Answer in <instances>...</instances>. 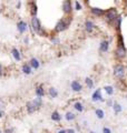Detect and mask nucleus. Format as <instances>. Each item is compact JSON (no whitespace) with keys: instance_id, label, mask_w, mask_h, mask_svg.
I'll return each instance as SVG.
<instances>
[{"instance_id":"1","label":"nucleus","mask_w":127,"mask_h":133,"mask_svg":"<svg viewBox=\"0 0 127 133\" xmlns=\"http://www.w3.org/2000/svg\"><path fill=\"white\" fill-rule=\"evenodd\" d=\"M127 55V51H126V48L124 45V40H123V37L122 35L118 36V44H117V48H116V51H115V56L117 59H124Z\"/></svg>"},{"instance_id":"2","label":"nucleus","mask_w":127,"mask_h":133,"mask_svg":"<svg viewBox=\"0 0 127 133\" xmlns=\"http://www.w3.org/2000/svg\"><path fill=\"white\" fill-rule=\"evenodd\" d=\"M105 19L106 21L108 23H115L117 18L119 16H118V11L116 8H111V9H108L107 11H105Z\"/></svg>"},{"instance_id":"3","label":"nucleus","mask_w":127,"mask_h":133,"mask_svg":"<svg viewBox=\"0 0 127 133\" xmlns=\"http://www.w3.org/2000/svg\"><path fill=\"white\" fill-rule=\"evenodd\" d=\"M31 27H32V30L37 32L38 35L40 36L45 35V31H42V28H41V23L37 17H32L31 18Z\"/></svg>"},{"instance_id":"4","label":"nucleus","mask_w":127,"mask_h":133,"mask_svg":"<svg viewBox=\"0 0 127 133\" xmlns=\"http://www.w3.org/2000/svg\"><path fill=\"white\" fill-rule=\"evenodd\" d=\"M70 21H71V19H67V20L66 19H60L57 22L56 27H55V31L56 32H61L63 30H66V29L68 28Z\"/></svg>"},{"instance_id":"5","label":"nucleus","mask_w":127,"mask_h":133,"mask_svg":"<svg viewBox=\"0 0 127 133\" xmlns=\"http://www.w3.org/2000/svg\"><path fill=\"white\" fill-rule=\"evenodd\" d=\"M125 73H126V70L123 64H116L114 66V76L117 79H123L125 77Z\"/></svg>"},{"instance_id":"6","label":"nucleus","mask_w":127,"mask_h":133,"mask_svg":"<svg viewBox=\"0 0 127 133\" xmlns=\"http://www.w3.org/2000/svg\"><path fill=\"white\" fill-rule=\"evenodd\" d=\"M91 100L93 102H97V101H104L103 95H101V89H97L91 95Z\"/></svg>"},{"instance_id":"7","label":"nucleus","mask_w":127,"mask_h":133,"mask_svg":"<svg viewBox=\"0 0 127 133\" xmlns=\"http://www.w3.org/2000/svg\"><path fill=\"white\" fill-rule=\"evenodd\" d=\"M70 87H71V89H73V91H75V92H80V91L83 90V85H82V83H80L79 81H77V80L71 81Z\"/></svg>"},{"instance_id":"8","label":"nucleus","mask_w":127,"mask_h":133,"mask_svg":"<svg viewBox=\"0 0 127 133\" xmlns=\"http://www.w3.org/2000/svg\"><path fill=\"white\" fill-rule=\"evenodd\" d=\"M62 10L65 14H70L71 10H73V5H71V1L69 0H66V1L62 2Z\"/></svg>"},{"instance_id":"9","label":"nucleus","mask_w":127,"mask_h":133,"mask_svg":"<svg viewBox=\"0 0 127 133\" xmlns=\"http://www.w3.org/2000/svg\"><path fill=\"white\" fill-rule=\"evenodd\" d=\"M109 49V41L108 40H103L99 45V51L100 52H107Z\"/></svg>"},{"instance_id":"10","label":"nucleus","mask_w":127,"mask_h":133,"mask_svg":"<svg viewBox=\"0 0 127 133\" xmlns=\"http://www.w3.org/2000/svg\"><path fill=\"white\" fill-rule=\"evenodd\" d=\"M27 22L25 21H19L18 23H17V29H18V31L20 33H24L25 31H27Z\"/></svg>"},{"instance_id":"11","label":"nucleus","mask_w":127,"mask_h":133,"mask_svg":"<svg viewBox=\"0 0 127 133\" xmlns=\"http://www.w3.org/2000/svg\"><path fill=\"white\" fill-rule=\"evenodd\" d=\"M90 11H91V14H93V15H95V16H97V17H101V16H104V15H105V11H104L103 9H100V8L93 7L91 9H90Z\"/></svg>"},{"instance_id":"12","label":"nucleus","mask_w":127,"mask_h":133,"mask_svg":"<svg viewBox=\"0 0 127 133\" xmlns=\"http://www.w3.org/2000/svg\"><path fill=\"white\" fill-rule=\"evenodd\" d=\"M94 27L95 24L93 21H90V20H86V22H85V29H86L87 32H93V30H94Z\"/></svg>"},{"instance_id":"13","label":"nucleus","mask_w":127,"mask_h":133,"mask_svg":"<svg viewBox=\"0 0 127 133\" xmlns=\"http://www.w3.org/2000/svg\"><path fill=\"white\" fill-rule=\"evenodd\" d=\"M26 108H27V111H28V113H33L36 110H37V108L35 107V104H33V102L32 101H29L27 102V104H26Z\"/></svg>"},{"instance_id":"14","label":"nucleus","mask_w":127,"mask_h":133,"mask_svg":"<svg viewBox=\"0 0 127 133\" xmlns=\"http://www.w3.org/2000/svg\"><path fill=\"white\" fill-rule=\"evenodd\" d=\"M36 95L38 98H41L45 95V90H44V87L42 85H38L36 88Z\"/></svg>"},{"instance_id":"15","label":"nucleus","mask_w":127,"mask_h":133,"mask_svg":"<svg viewBox=\"0 0 127 133\" xmlns=\"http://www.w3.org/2000/svg\"><path fill=\"white\" fill-rule=\"evenodd\" d=\"M11 53H12V57L15 58V60L17 61H19L21 59V56H20V52H19V50L17 49V48H12L11 50Z\"/></svg>"},{"instance_id":"16","label":"nucleus","mask_w":127,"mask_h":133,"mask_svg":"<svg viewBox=\"0 0 127 133\" xmlns=\"http://www.w3.org/2000/svg\"><path fill=\"white\" fill-rule=\"evenodd\" d=\"M113 109H114V112H115V114H118V113H120V112H122L123 108H122V105H120L118 102H114Z\"/></svg>"},{"instance_id":"17","label":"nucleus","mask_w":127,"mask_h":133,"mask_svg":"<svg viewBox=\"0 0 127 133\" xmlns=\"http://www.w3.org/2000/svg\"><path fill=\"white\" fill-rule=\"evenodd\" d=\"M29 64H30L31 68H33V69H38V68H39V65H40L39 61H38V59H36V58H31L30 63H29Z\"/></svg>"},{"instance_id":"18","label":"nucleus","mask_w":127,"mask_h":133,"mask_svg":"<svg viewBox=\"0 0 127 133\" xmlns=\"http://www.w3.org/2000/svg\"><path fill=\"white\" fill-rule=\"evenodd\" d=\"M31 65L29 64V63H25L22 65V72L24 73H26V74H30L31 73Z\"/></svg>"},{"instance_id":"19","label":"nucleus","mask_w":127,"mask_h":133,"mask_svg":"<svg viewBox=\"0 0 127 133\" xmlns=\"http://www.w3.org/2000/svg\"><path fill=\"white\" fill-rule=\"evenodd\" d=\"M51 120L53 121H60L61 120V115L59 114L58 111H54L51 113Z\"/></svg>"},{"instance_id":"20","label":"nucleus","mask_w":127,"mask_h":133,"mask_svg":"<svg viewBox=\"0 0 127 133\" xmlns=\"http://www.w3.org/2000/svg\"><path fill=\"white\" fill-rule=\"evenodd\" d=\"M74 108H75V110H77L78 112H83L84 111V105H83L82 102H75Z\"/></svg>"},{"instance_id":"21","label":"nucleus","mask_w":127,"mask_h":133,"mask_svg":"<svg viewBox=\"0 0 127 133\" xmlns=\"http://www.w3.org/2000/svg\"><path fill=\"white\" fill-rule=\"evenodd\" d=\"M48 93H49V95L51 98H57V95H58V91L55 89V88H49V91H48Z\"/></svg>"},{"instance_id":"22","label":"nucleus","mask_w":127,"mask_h":133,"mask_svg":"<svg viewBox=\"0 0 127 133\" xmlns=\"http://www.w3.org/2000/svg\"><path fill=\"white\" fill-rule=\"evenodd\" d=\"M95 114H96V116L98 119H104V116H105V113H104V111L101 110V109H96V111H95Z\"/></svg>"},{"instance_id":"23","label":"nucleus","mask_w":127,"mask_h":133,"mask_svg":"<svg viewBox=\"0 0 127 133\" xmlns=\"http://www.w3.org/2000/svg\"><path fill=\"white\" fill-rule=\"evenodd\" d=\"M65 118H66L67 121H73V120L76 119V115L73 113V112H67L66 115H65Z\"/></svg>"},{"instance_id":"24","label":"nucleus","mask_w":127,"mask_h":133,"mask_svg":"<svg viewBox=\"0 0 127 133\" xmlns=\"http://www.w3.org/2000/svg\"><path fill=\"white\" fill-rule=\"evenodd\" d=\"M85 83H86V85L88 87V89H93V87H94V81H93L90 78L85 79Z\"/></svg>"},{"instance_id":"25","label":"nucleus","mask_w":127,"mask_h":133,"mask_svg":"<svg viewBox=\"0 0 127 133\" xmlns=\"http://www.w3.org/2000/svg\"><path fill=\"white\" fill-rule=\"evenodd\" d=\"M104 90H105V92L107 93L108 95H113V93H114V88L112 85H106L104 88Z\"/></svg>"},{"instance_id":"26","label":"nucleus","mask_w":127,"mask_h":133,"mask_svg":"<svg viewBox=\"0 0 127 133\" xmlns=\"http://www.w3.org/2000/svg\"><path fill=\"white\" fill-rule=\"evenodd\" d=\"M33 104H35V107L37 108V109H38V108H40L41 105H42V101H41V98H36L35 100H33Z\"/></svg>"},{"instance_id":"27","label":"nucleus","mask_w":127,"mask_h":133,"mask_svg":"<svg viewBox=\"0 0 127 133\" xmlns=\"http://www.w3.org/2000/svg\"><path fill=\"white\" fill-rule=\"evenodd\" d=\"M31 6H32V8H31V15H32L33 17H36V14H37V6H36L35 2H31Z\"/></svg>"},{"instance_id":"28","label":"nucleus","mask_w":127,"mask_h":133,"mask_svg":"<svg viewBox=\"0 0 127 133\" xmlns=\"http://www.w3.org/2000/svg\"><path fill=\"white\" fill-rule=\"evenodd\" d=\"M75 7H76V10H82V5L78 1H75Z\"/></svg>"},{"instance_id":"29","label":"nucleus","mask_w":127,"mask_h":133,"mask_svg":"<svg viewBox=\"0 0 127 133\" xmlns=\"http://www.w3.org/2000/svg\"><path fill=\"white\" fill-rule=\"evenodd\" d=\"M103 133H112V130H111V129H109V128H104L103 129Z\"/></svg>"},{"instance_id":"30","label":"nucleus","mask_w":127,"mask_h":133,"mask_svg":"<svg viewBox=\"0 0 127 133\" xmlns=\"http://www.w3.org/2000/svg\"><path fill=\"white\" fill-rule=\"evenodd\" d=\"M5 133H14V130H12V129H6Z\"/></svg>"},{"instance_id":"31","label":"nucleus","mask_w":127,"mask_h":133,"mask_svg":"<svg viewBox=\"0 0 127 133\" xmlns=\"http://www.w3.org/2000/svg\"><path fill=\"white\" fill-rule=\"evenodd\" d=\"M107 105H108V107H113V105H114V103H113L112 100H108V101H107Z\"/></svg>"},{"instance_id":"32","label":"nucleus","mask_w":127,"mask_h":133,"mask_svg":"<svg viewBox=\"0 0 127 133\" xmlns=\"http://www.w3.org/2000/svg\"><path fill=\"white\" fill-rule=\"evenodd\" d=\"M67 133H76V131L74 129H68V130H67Z\"/></svg>"},{"instance_id":"33","label":"nucleus","mask_w":127,"mask_h":133,"mask_svg":"<svg viewBox=\"0 0 127 133\" xmlns=\"http://www.w3.org/2000/svg\"><path fill=\"white\" fill-rule=\"evenodd\" d=\"M57 133H67V130H59Z\"/></svg>"},{"instance_id":"34","label":"nucleus","mask_w":127,"mask_h":133,"mask_svg":"<svg viewBox=\"0 0 127 133\" xmlns=\"http://www.w3.org/2000/svg\"><path fill=\"white\" fill-rule=\"evenodd\" d=\"M2 74V66H1V64H0V76Z\"/></svg>"},{"instance_id":"35","label":"nucleus","mask_w":127,"mask_h":133,"mask_svg":"<svg viewBox=\"0 0 127 133\" xmlns=\"http://www.w3.org/2000/svg\"><path fill=\"white\" fill-rule=\"evenodd\" d=\"M1 116H2V112L0 111V118H1Z\"/></svg>"},{"instance_id":"36","label":"nucleus","mask_w":127,"mask_h":133,"mask_svg":"<svg viewBox=\"0 0 127 133\" xmlns=\"http://www.w3.org/2000/svg\"><path fill=\"white\" fill-rule=\"evenodd\" d=\"M89 133H96V132H94V131H90V132H89Z\"/></svg>"},{"instance_id":"37","label":"nucleus","mask_w":127,"mask_h":133,"mask_svg":"<svg viewBox=\"0 0 127 133\" xmlns=\"http://www.w3.org/2000/svg\"><path fill=\"white\" fill-rule=\"evenodd\" d=\"M125 5H126V8H127V2H126V3H125Z\"/></svg>"},{"instance_id":"38","label":"nucleus","mask_w":127,"mask_h":133,"mask_svg":"<svg viewBox=\"0 0 127 133\" xmlns=\"http://www.w3.org/2000/svg\"><path fill=\"white\" fill-rule=\"evenodd\" d=\"M0 133H2V131H0Z\"/></svg>"}]
</instances>
